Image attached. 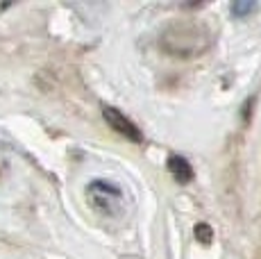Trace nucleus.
<instances>
[{
    "label": "nucleus",
    "instance_id": "obj_4",
    "mask_svg": "<svg viewBox=\"0 0 261 259\" xmlns=\"http://www.w3.org/2000/svg\"><path fill=\"white\" fill-rule=\"evenodd\" d=\"M254 7H257L254 3H250V5H234V12H237V14H245V12H252Z\"/></svg>",
    "mask_w": 261,
    "mask_h": 259
},
{
    "label": "nucleus",
    "instance_id": "obj_1",
    "mask_svg": "<svg viewBox=\"0 0 261 259\" xmlns=\"http://www.w3.org/2000/svg\"><path fill=\"white\" fill-rule=\"evenodd\" d=\"M102 116H105V121L109 123V127H114V132L123 134V137L129 139L132 143H141V141H143L141 130L134 125V123L129 121L127 116H123L118 109L109 107V105H102Z\"/></svg>",
    "mask_w": 261,
    "mask_h": 259
},
{
    "label": "nucleus",
    "instance_id": "obj_2",
    "mask_svg": "<svg viewBox=\"0 0 261 259\" xmlns=\"http://www.w3.org/2000/svg\"><path fill=\"white\" fill-rule=\"evenodd\" d=\"M168 171L179 184H189L191 180H193V168H191V164L187 162V159L179 157V155L168 157Z\"/></svg>",
    "mask_w": 261,
    "mask_h": 259
},
{
    "label": "nucleus",
    "instance_id": "obj_3",
    "mask_svg": "<svg viewBox=\"0 0 261 259\" xmlns=\"http://www.w3.org/2000/svg\"><path fill=\"white\" fill-rule=\"evenodd\" d=\"M195 234H198V239L202 243H212V239H214V230L209 225H198L195 227Z\"/></svg>",
    "mask_w": 261,
    "mask_h": 259
}]
</instances>
